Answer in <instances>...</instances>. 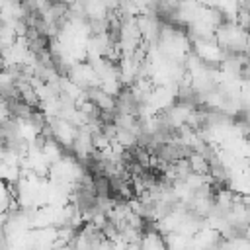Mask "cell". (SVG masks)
Returning <instances> with one entry per match:
<instances>
[{
    "label": "cell",
    "mask_w": 250,
    "mask_h": 250,
    "mask_svg": "<svg viewBox=\"0 0 250 250\" xmlns=\"http://www.w3.org/2000/svg\"><path fill=\"white\" fill-rule=\"evenodd\" d=\"M139 246L141 250H168L166 248V242H164V236L160 232L154 230H145L141 240H139Z\"/></svg>",
    "instance_id": "6da1fadb"
}]
</instances>
